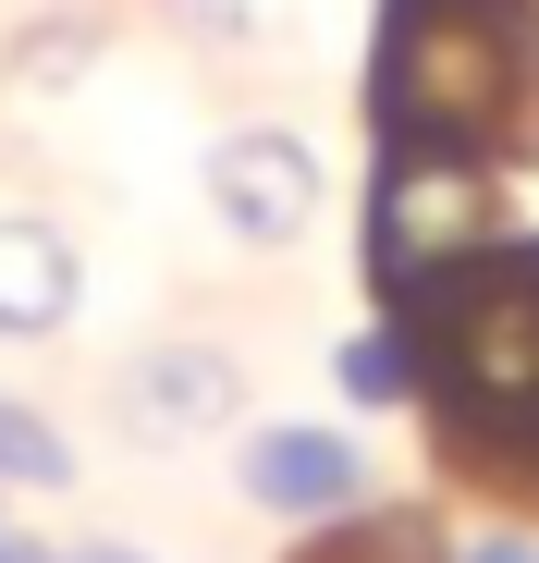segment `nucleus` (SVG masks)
<instances>
[{"label": "nucleus", "instance_id": "nucleus-1", "mask_svg": "<svg viewBox=\"0 0 539 563\" xmlns=\"http://www.w3.org/2000/svg\"><path fill=\"white\" fill-rule=\"evenodd\" d=\"M441 380V453L479 478H539V245H491L405 307Z\"/></svg>", "mask_w": 539, "mask_h": 563}, {"label": "nucleus", "instance_id": "nucleus-2", "mask_svg": "<svg viewBox=\"0 0 539 563\" xmlns=\"http://www.w3.org/2000/svg\"><path fill=\"white\" fill-rule=\"evenodd\" d=\"M491 245H503V159L429 147V135H381V184H369V282L381 295L417 307L429 282H454Z\"/></svg>", "mask_w": 539, "mask_h": 563}, {"label": "nucleus", "instance_id": "nucleus-3", "mask_svg": "<svg viewBox=\"0 0 539 563\" xmlns=\"http://www.w3.org/2000/svg\"><path fill=\"white\" fill-rule=\"evenodd\" d=\"M319 209H331V159L295 123H233L209 147V221L233 245H307Z\"/></svg>", "mask_w": 539, "mask_h": 563}, {"label": "nucleus", "instance_id": "nucleus-4", "mask_svg": "<svg viewBox=\"0 0 539 563\" xmlns=\"http://www.w3.org/2000/svg\"><path fill=\"white\" fill-rule=\"evenodd\" d=\"M233 490H245V515L319 539V527H343V515H369V453H355L343 429H319V417H283V429H245Z\"/></svg>", "mask_w": 539, "mask_h": 563}, {"label": "nucleus", "instance_id": "nucleus-5", "mask_svg": "<svg viewBox=\"0 0 539 563\" xmlns=\"http://www.w3.org/2000/svg\"><path fill=\"white\" fill-rule=\"evenodd\" d=\"M245 417V355L233 343H197V331H172L123 367V429L135 441H221Z\"/></svg>", "mask_w": 539, "mask_h": 563}, {"label": "nucleus", "instance_id": "nucleus-6", "mask_svg": "<svg viewBox=\"0 0 539 563\" xmlns=\"http://www.w3.org/2000/svg\"><path fill=\"white\" fill-rule=\"evenodd\" d=\"M74 307H86L74 233L37 209H0V343H50V331H74Z\"/></svg>", "mask_w": 539, "mask_h": 563}, {"label": "nucleus", "instance_id": "nucleus-7", "mask_svg": "<svg viewBox=\"0 0 539 563\" xmlns=\"http://www.w3.org/2000/svg\"><path fill=\"white\" fill-rule=\"evenodd\" d=\"M331 380H343V405H355V417H393V405H417V380H429L417 319H369V331H343V343H331Z\"/></svg>", "mask_w": 539, "mask_h": 563}, {"label": "nucleus", "instance_id": "nucleus-8", "mask_svg": "<svg viewBox=\"0 0 539 563\" xmlns=\"http://www.w3.org/2000/svg\"><path fill=\"white\" fill-rule=\"evenodd\" d=\"M99 49H111V13H50V25H25L0 49V86H13V99H62Z\"/></svg>", "mask_w": 539, "mask_h": 563}, {"label": "nucleus", "instance_id": "nucleus-9", "mask_svg": "<svg viewBox=\"0 0 539 563\" xmlns=\"http://www.w3.org/2000/svg\"><path fill=\"white\" fill-rule=\"evenodd\" d=\"M295 563H454L429 539V515H343V527H319Z\"/></svg>", "mask_w": 539, "mask_h": 563}, {"label": "nucleus", "instance_id": "nucleus-10", "mask_svg": "<svg viewBox=\"0 0 539 563\" xmlns=\"http://www.w3.org/2000/svg\"><path fill=\"white\" fill-rule=\"evenodd\" d=\"M86 465H74V441L37 417V405H13L0 393V490H74Z\"/></svg>", "mask_w": 539, "mask_h": 563}, {"label": "nucleus", "instance_id": "nucleus-11", "mask_svg": "<svg viewBox=\"0 0 539 563\" xmlns=\"http://www.w3.org/2000/svg\"><path fill=\"white\" fill-rule=\"evenodd\" d=\"M160 13H172V25H197L209 49H221V37H257V0H160Z\"/></svg>", "mask_w": 539, "mask_h": 563}, {"label": "nucleus", "instance_id": "nucleus-12", "mask_svg": "<svg viewBox=\"0 0 539 563\" xmlns=\"http://www.w3.org/2000/svg\"><path fill=\"white\" fill-rule=\"evenodd\" d=\"M454 563H539V539H527V527H479Z\"/></svg>", "mask_w": 539, "mask_h": 563}, {"label": "nucleus", "instance_id": "nucleus-13", "mask_svg": "<svg viewBox=\"0 0 539 563\" xmlns=\"http://www.w3.org/2000/svg\"><path fill=\"white\" fill-rule=\"evenodd\" d=\"M74 563H147V551H123V539H99V551H74Z\"/></svg>", "mask_w": 539, "mask_h": 563}, {"label": "nucleus", "instance_id": "nucleus-14", "mask_svg": "<svg viewBox=\"0 0 539 563\" xmlns=\"http://www.w3.org/2000/svg\"><path fill=\"white\" fill-rule=\"evenodd\" d=\"M0 563H50V551H25V539H13V527H0Z\"/></svg>", "mask_w": 539, "mask_h": 563}, {"label": "nucleus", "instance_id": "nucleus-15", "mask_svg": "<svg viewBox=\"0 0 539 563\" xmlns=\"http://www.w3.org/2000/svg\"><path fill=\"white\" fill-rule=\"evenodd\" d=\"M50 563H74V551H50Z\"/></svg>", "mask_w": 539, "mask_h": 563}]
</instances>
